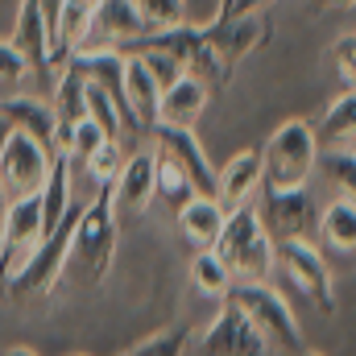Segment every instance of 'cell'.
I'll return each instance as SVG.
<instances>
[{
  "instance_id": "6da1fadb",
  "label": "cell",
  "mask_w": 356,
  "mask_h": 356,
  "mask_svg": "<svg viewBox=\"0 0 356 356\" xmlns=\"http://www.w3.org/2000/svg\"><path fill=\"white\" fill-rule=\"evenodd\" d=\"M220 253V261L228 266V273L236 282H269L273 269H277V257H273V236L266 232L257 207H236L228 211L224 220V232L220 241L211 245Z\"/></svg>"
},
{
  "instance_id": "7a4b0ae2",
  "label": "cell",
  "mask_w": 356,
  "mask_h": 356,
  "mask_svg": "<svg viewBox=\"0 0 356 356\" xmlns=\"http://www.w3.org/2000/svg\"><path fill=\"white\" fill-rule=\"evenodd\" d=\"M116 241H120V220L112 207V186H99L88 203H79L71 228V261H79L88 282H104L116 257Z\"/></svg>"
},
{
  "instance_id": "3957f363",
  "label": "cell",
  "mask_w": 356,
  "mask_h": 356,
  "mask_svg": "<svg viewBox=\"0 0 356 356\" xmlns=\"http://www.w3.org/2000/svg\"><path fill=\"white\" fill-rule=\"evenodd\" d=\"M261 158H266V182L273 191H298V186H311V178L319 170V141H315V124L290 116L282 120L269 141L261 145Z\"/></svg>"
},
{
  "instance_id": "277c9868",
  "label": "cell",
  "mask_w": 356,
  "mask_h": 356,
  "mask_svg": "<svg viewBox=\"0 0 356 356\" xmlns=\"http://www.w3.org/2000/svg\"><path fill=\"white\" fill-rule=\"evenodd\" d=\"M228 298L253 319V327L266 336V344H277V348H286V353H294V356L307 348L294 311L286 307V298H282L269 282H236Z\"/></svg>"
},
{
  "instance_id": "5b68a950",
  "label": "cell",
  "mask_w": 356,
  "mask_h": 356,
  "mask_svg": "<svg viewBox=\"0 0 356 356\" xmlns=\"http://www.w3.org/2000/svg\"><path fill=\"white\" fill-rule=\"evenodd\" d=\"M273 257L277 269L286 273V282L307 294L323 315H336V286H332V269L323 261L315 241H273Z\"/></svg>"
},
{
  "instance_id": "8992f818",
  "label": "cell",
  "mask_w": 356,
  "mask_h": 356,
  "mask_svg": "<svg viewBox=\"0 0 356 356\" xmlns=\"http://www.w3.org/2000/svg\"><path fill=\"white\" fill-rule=\"evenodd\" d=\"M253 207L273 241H315V232H319V207L307 186H298V191L261 186Z\"/></svg>"
},
{
  "instance_id": "52a82bcc",
  "label": "cell",
  "mask_w": 356,
  "mask_h": 356,
  "mask_svg": "<svg viewBox=\"0 0 356 356\" xmlns=\"http://www.w3.org/2000/svg\"><path fill=\"white\" fill-rule=\"evenodd\" d=\"M50 166H54V149L42 145L38 137L13 129V137H8V145L0 154V186H4V195L8 199L38 195L42 182L50 178Z\"/></svg>"
},
{
  "instance_id": "ba28073f",
  "label": "cell",
  "mask_w": 356,
  "mask_h": 356,
  "mask_svg": "<svg viewBox=\"0 0 356 356\" xmlns=\"http://www.w3.org/2000/svg\"><path fill=\"white\" fill-rule=\"evenodd\" d=\"M42 241H46V232H42V199L38 195L13 199L8 216H4V232H0V290H4V282L17 269L38 253Z\"/></svg>"
},
{
  "instance_id": "9c48e42d",
  "label": "cell",
  "mask_w": 356,
  "mask_h": 356,
  "mask_svg": "<svg viewBox=\"0 0 356 356\" xmlns=\"http://www.w3.org/2000/svg\"><path fill=\"white\" fill-rule=\"evenodd\" d=\"M199 356H269V344L253 327V319L232 298H224L216 319L199 336Z\"/></svg>"
},
{
  "instance_id": "30bf717a",
  "label": "cell",
  "mask_w": 356,
  "mask_h": 356,
  "mask_svg": "<svg viewBox=\"0 0 356 356\" xmlns=\"http://www.w3.org/2000/svg\"><path fill=\"white\" fill-rule=\"evenodd\" d=\"M203 38H207V46H211L216 63L232 75V67H236L241 58L257 54L269 42V21L261 13H245V17H228V13H224V17H216V21L203 25Z\"/></svg>"
},
{
  "instance_id": "8fae6325",
  "label": "cell",
  "mask_w": 356,
  "mask_h": 356,
  "mask_svg": "<svg viewBox=\"0 0 356 356\" xmlns=\"http://www.w3.org/2000/svg\"><path fill=\"white\" fill-rule=\"evenodd\" d=\"M261 182H266V158H261V149H241V154H232L216 170V203L224 211L249 207L257 199Z\"/></svg>"
},
{
  "instance_id": "7c38bea8",
  "label": "cell",
  "mask_w": 356,
  "mask_h": 356,
  "mask_svg": "<svg viewBox=\"0 0 356 356\" xmlns=\"http://www.w3.org/2000/svg\"><path fill=\"white\" fill-rule=\"evenodd\" d=\"M154 199H158V186H154V149H133V154L124 158L116 182H112L116 220H120V216H141Z\"/></svg>"
},
{
  "instance_id": "4fadbf2b",
  "label": "cell",
  "mask_w": 356,
  "mask_h": 356,
  "mask_svg": "<svg viewBox=\"0 0 356 356\" xmlns=\"http://www.w3.org/2000/svg\"><path fill=\"white\" fill-rule=\"evenodd\" d=\"M154 149L170 154L178 166L186 170L191 186H195L199 195H211V199H216V166H211V158L203 154V145H199V137H195L191 129L158 124V129H154Z\"/></svg>"
},
{
  "instance_id": "5bb4252c",
  "label": "cell",
  "mask_w": 356,
  "mask_h": 356,
  "mask_svg": "<svg viewBox=\"0 0 356 356\" xmlns=\"http://www.w3.org/2000/svg\"><path fill=\"white\" fill-rule=\"evenodd\" d=\"M145 38V21L137 13V0H99L91 8V29L79 46H129Z\"/></svg>"
},
{
  "instance_id": "9a60e30c",
  "label": "cell",
  "mask_w": 356,
  "mask_h": 356,
  "mask_svg": "<svg viewBox=\"0 0 356 356\" xmlns=\"http://www.w3.org/2000/svg\"><path fill=\"white\" fill-rule=\"evenodd\" d=\"M207 99H211V83L182 71L175 83L162 88L158 99V124H170V129H195V120L207 112Z\"/></svg>"
},
{
  "instance_id": "2e32d148",
  "label": "cell",
  "mask_w": 356,
  "mask_h": 356,
  "mask_svg": "<svg viewBox=\"0 0 356 356\" xmlns=\"http://www.w3.org/2000/svg\"><path fill=\"white\" fill-rule=\"evenodd\" d=\"M124 99H129V112H133L137 129H141L145 137H154L162 88H158V79L149 75V67H145L141 54H124Z\"/></svg>"
},
{
  "instance_id": "e0dca14e",
  "label": "cell",
  "mask_w": 356,
  "mask_h": 356,
  "mask_svg": "<svg viewBox=\"0 0 356 356\" xmlns=\"http://www.w3.org/2000/svg\"><path fill=\"white\" fill-rule=\"evenodd\" d=\"M8 46L25 58V67H29V71H42V75H50V71H54V67H50V33H46V21H42L38 0H21Z\"/></svg>"
},
{
  "instance_id": "ac0fdd59",
  "label": "cell",
  "mask_w": 356,
  "mask_h": 356,
  "mask_svg": "<svg viewBox=\"0 0 356 356\" xmlns=\"http://www.w3.org/2000/svg\"><path fill=\"white\" fill-rule=\"evenodd\" d=\"M175 220H178V232H182L195 249H211V245L220 241V232H224L228 211H224L211 195H191V199L175 211Z\"/></svg>"
},
{
  "instance_id": "d6986e66",
  "label": "cell",
  "mask_w": 356,
  "mask_h": 356,
  "mask_svg": "<svg viewBox=\"0 0 356 356\" xmlns=\"http://www.w3.org/2000/svg\"><path fill=\"white\" fill-rule=\"evenodd\" d=\"M315 141H319V154H348L356 145V91H340L327 104L315 129Z\"/></svg>"
},
{
  "instance_id": "ffe728a7",
  "label": "cell",
  "mask_w": 356,
  "mask_h": 356,
  "mask_svg": "<svg viewBox=\"0 0 356 356\" xmlns=\"http://www.w3.org/2000/svg\"><path fill=\"white\" fill-rule=\"evenodd\" d=\"M0 116H8V124L17 133H29V137H38L42 145L54 149V108L46 99H38V95H8V99H0Z\"/></svg>"
},
{
  "instance_id": "44dd1931",
  "label": "cell",
  "mask_w": 356,
  "mask_h": 356,
  "mask_svg": "<svg viewBox=\"0 0 356 356\" xmlns=\"http://www.w3.org/2000/svg\"><path fill=\"white\" fill-rule=\"evenodd\" d=\"M319 241L332 249V253H356V203L353 199H332L323 211H319Z\"/></svg>"
},
{
  "instance_id": "7402d4cb",
  "label": "cell",
  "mask_w": 356,
  "mask_h": 356,
  "mask_svg": "<svg viewBox=\"0 0 356 356\" xmlns=\"http://www.w3.org/2000/svg\"><path fill=\"white\" fill-rule=\"evenodd\" d=\"M191 282L199 286V294H207V298H216V302H224V298L232 294V286H236V277L228 273V266L220 261L216 249H199V253L191 257Z\"/></svg>"
},
{
  "instance_id": "603a6c76",
  "label": "cell",
  "mask_w": 356,
  "mask_h": 356,
  "mask_svg": "<svg viewBox=\"0 0 356 356\" xmlns=\"http://www.w3.org/2000/svg\"><path fill=\"white\" fill-rule=\"evenodd\" d=\"M154 186H158V199H166L175 211L191 199V195H199V191L191 186L186 170L178 166L170 154H162V149H154Z\"/></svg>"
},
{
  "instance_id": "cb8c5ba5",
  "label": "cell",
  "mask_w": 356,
  "mask_h": 356,
  "mask_svg": "<svg viewBox=\"0 0 356 356\" xmlns=\"http://www.w3.org/2000/svg\"><path fill=\"white\" fill-rule=\"evenodd\" d=\"M104 141H112V137L104 133V124H99L95 116H83V120L71 124V133H67V149H63V154H67L71 162H88Z\"/></svg>"
},
{
  "instance_id": "d4e9b609",
  "label": "cell",
  "mask_w": 356,
  "mask_h": 356,
  "mask_svg": "<svg viewBox=\"0 0 356 356\" xmlns=\"http://www.w3.org/2000/svg\"><path fill=\"white\" fill-rule=\"evenodd\" d=\"M120 154H124V149H120V141H104L88 162H79V166H83V175L91 178V186H112V182H116L120 166H124V158H120Z\"/></svg>"
},
{
  "instance_id": "484cf974",
  "label": "cell",
  "mask_w": 356,
  "mask_h": 356,
  "mask_svg": "<svg viewBox=\"0 0 356 356\" xmlns=\"http://www.w3.org/2000/svg\"><path fill=\"white\" fill-rule=\"evenodd\" d=\"M137 13L145 21V33H162L186 21V0H137Z\"/></svg>"
},
{
  "instance_id": "4316f807",
  "label": "cell",
  "mask_w": 356,
  "mask_h": 356,
  "mask_svg": "<svg viewBox=\"0 0 356 356\" xmlns=\"http://www.w3.org/2000/svg\"><path fill=\"white\" fill-rule=\"evenodd\" d=\"M186 340H191L186 327H166V332L145 336L141 344H133L129 353H120V356H186Z\"/></svg>"
},
{
  "instance_id": "83f0119b",
  "label": "cell",
  "mask_w": 356,
  "mask_h": 356,
  "mask_svg": "<svg viewBox=\"0 0 356 356\" xmlns=\"http://www.w3.org/2000/svg\"><path fill=\"white\" fill-rule=\"evenodd\" d=\"M319 175L327 178L344 199L356 203V158L353 154H319Z\"/></svg>"
},
{
  "instance_id": "f1b7e54d",
  "label": "cell",
  "mask_w": 356,
  "mask_h": 356,
  "mask_svg": "<svg viewBox=\"0 0 356 356\" xmlns=\"http://www.w3.org/2000/svg\"><path fill=\"white\" fill-rule=\"evenodd\" d=\"M332 63H336L344 91H356V33H340L332 42Z\"/></svg>"
},
{
  "instance_id": "f546056e",
  "label": "cell",
  "mask_w": 356,
  "mask_h": 356,
  "mask_svg": "<svg viewBox=\"0 0 356 356\" xmlns=\"http://www.w3.org/2000/svg\"><path fill=\"white\" fill-rule=\"evenodd\" d=\"M29 67H25V58L8 46V42H0V83H21V75H25Z\"/></svg>"
},
{
  "instance_id": "4dcf8cb0",
  "label": "cell",
  "mask_w": 356,
  "mask_h": 356,
  "mask_svg": "<svg viewBox=\"0 0 356 356\" xmlns=\"http://www.w3.org/2000/svg\"><path fill=\"white\" fill-rule=\"evenodd\" d=\"M269 4H273V0H224V8H220L216 17H224V13H228V17H245V13H266Z\"/></svg>"
},
{
  "instance_id": "1f68e13d",
  "label": "cell",
  "mask_w": 356,
  "mask_h": 356,
  "mask_svg": "<svg viewBox=\"0 0 356 356\" xmlns=\"http://www.w3.org/2000/svg\"><path fill=\"white\" fill-rule=\"evenodd\" d=\"M356 0H311V8H323V13H327V8H353Z\"/></svg>"
},
{
  "instance_id": "d6a6232c",
  "label": "cell",
  "mask_w": 356,
  "mask_h": 356,
  "mask_svg": "<svg viewBox=\"0 0 356 356\" xmlns=\"http://www.w3.org/2000/svg\"><path fill=\"white\" fill-rule=\"evenodd\" d=\"M8 137H13V124H8V116H0V154H4V145H8Z\"/></svg>"
},
{
  "instance_id": "836d02e7",
  "label": "cell",
  "mask_w": 356,
  "mask_h": 356,
  "mask_svg": "<svg viewBox=\"0 0 356 356\" xmlns=\"http://www.w3.org/2000/svg\"><path fill=\"white\" fill-rule=\"evenodd\" d=\"M8 203H13V199H8V195H4V186H0V232H4V216H8Z\"/></svg>"
},
{
  "instance_id": "e575fe53",
  "label": "cell",
  "mask_w": 356,
  "mask_h": 356,
  "mask_svg": "<svg viewBox=\"0 0 356 356\" xmlns=\"http://www.w3.org/2000/svg\"><path fill=\"white\" fill-rule=\"evenodd\" d=\"M8 356H38L33 348H8Z\"/></svg>"
},
{
  "instance_id": "d590c367",
  "label": "cell",
  "mask_w": 356,
  "mask_h": 356,
  "mask_svg": "<svg viewBox=\"0 0 356 356\" xmlns=\"http://www.w3.org/2000/svg\"><path fill=\"white\" fill-rule=\"evenodd\" d=\"M298 356H323V353H315V348H302V353H298Z\"/></svg>"
},
{
  "instance_id": "8d00e7d4",
  "label": "cell",
  "mask_w": 356,
  "mask_h": 356,
  "mask_svg": "<svg viewBox=\"0 0 356 356\" xmlns=\"http://www.w3.org/2000/svg\"><path fill=\"white\" fill-rule=\"evenodd\" d=\"M75 4H88V8H95V4H99V0H75Z\"/></svg>"
},
{
  "instance_id": "74e56055",
  "label": "cell",
  "mask_w": 356,
  "mask_h": 356,
  "mask_svg": "<svg viewBox=\"0 0 356 356\" xmlns=\"http://www.w3.org/2000/svg\"><path fill=\"white\" fill-rule=\"evenodd\" d=\"M348 154H353V158H356V145H353V149H348Z\"/></svg>"
},
{
  "instance_id": "f35d334b",
  "label": "cell",
  "mask_w": 356,
  "mask_h": 356,
  "mask_svg": "<svg viewBox=\"0 0 356 356\" xmlns=\"http://www.w3.org/2000/svg\"><path fill=\"white\" fill-rule=\"evenodd\" d=\"M220 8H224V0H220Z\"/></svg>"
}]
</instances>
